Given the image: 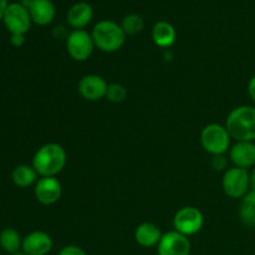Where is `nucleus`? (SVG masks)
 Instances as JSON below:
<instances>
[{
	"instance_id": "f03ea898",
	"label": "nucleus",
	"mask_w": 255,
	"mask_h": 255,
	"mask_svg": "<svg viewBox=\"0 0 255 255\" xmlns=\"http://www.w3.org/2000/svg\"><path fill=\"white\" fill-rule=\"evenodd\" d=\"M226 128L237 141L255 139V107L239 106L228 115Z\"/></svg>"
},
{
	"instance_id": "5701e85b",
	"label": "nucleus",
	"mask_w": 255,
	"mask_h": 255,
	"mask_svg": "<svg viewBox=\"0 0 255 255\" xmlns=\"http://www.w3.org/2000/svg\"><path fill=\"white\" fill-rule=\"evenodd\" d=\"M59 255H87V253L77 246H66L60 251Z\"/></svg>"
},
{
	"instance_id": "a211bd4d",
	"label": "nucleus",
	"mask_w": 255,
	"mask_h": 255,
	"mask_svg": "<svg viewBox=\"0 0 255 255\" xmlns=\"http://www.w3.org/2000/svg\"><path fill=\"white\" fill-rule=\"evenodd\" d=\"M0 247L4 252L10 255L19 253L20 248L22 247L21 237L19 232L15 231L14 228H6L0 233Z\"/></svg>"
},
{
	"instance_id": "423d86ee",
	"label": "nucleus",
	"mask_w": 255,
	"mask_h": 255,
	"mask_svg": "<svg viewBox=\"0 0 255 255\" xmlns=\"http://www.w3.org/2000/svg\"><path fill=\"white\" fill-rule=\"evenodd\" d=\"M2 20L11 35L26 34L32 22L29 10L21 2H12V4L7 5Z\"/></svg>"
},
{
	"instance_id": "9d476101",
	"label": "nucleus",
	"mask_w": 255,
	"mask_h": 255,
	"mask_svg": "<svg viewBox=\"0 0 255 255\" xmlns=\"http://www.w3.org/2000/svg\"><path fill=\"white\" fill-rule=\"evenodd\" d=\"M62 193V187L55 177H41L35 184V197L45 206L56 203Z\"/></svg>"
},
{
	"instance_id": "b1692460",
	"label": "nucleus",
	"mask_w": 255,
	"mask_h": 255,
	"mask_svg": "<svg viewBox=\"0 0 255 255\" xmlns=\"http://www.w3.org/2000/svg\"><path fill=\"white\" fill-rule=\"evenodd\" d=\"M212 167H213L216 171H223L227 167V159L223 154H217V156H213L211 162Z\"/></svg>"
},
{
	"instance_id": "6ab92c4d",
	"label": "nucleus",
	"mask_w": 255,
	"mask_h": 255,
	"mask_svg": "<svg viewBox=\"0 0 255 255\" xmlns=\"http://www.w3.org/2000/svg\"><path fill=\"white\" fill-rule=\"evenodd\" d=\"M36 176L37 172L35 171L34 167L26 166V164H20V166H17L12 171L11 179L15 186L20 187V188H26V187L35 183Z\"/></svg>"
},
{
	"instance_id": "dca6fc26",
	"label": "nucleus",
	"mask_w": 255,
	"mask_h": 255,
	"mask_svg": "<svg viewBox=\"0 0 255 255\" xmlns=\"http://www.w3.org/2000/svg\"><path fill=\"white\" fill-rule=\"evenodd\" d=\"M162 236L163 234L161 233L158 227L149 222L139 224L134 231V239L143 248H152V247L158 246Z\"/></svg>"
},
{
	"instance_id": "cd10ccee",
	"label": "nucleus",
	"mask_w": 255,
	"mask_h": 255,
	"mask_svg": "<svg viewBox=\"0 0 255 255\" xmlns=\"http://www.w3.org/2000/svg\"><path fill=\"white\" fill-rule=\"evenodd\" d=\"M251 188L252 191H255V168L253 169L251 174Z\"/></svg>"
},
{
	"instance_id": "c85d7f7f",
	"label": "nucleus",
	"mask_w": 255,
	"mask_h": 255,
	"mask_svg": "<svg viewBox=\"0 0 255 255\" xmlns=\"http://www.w3.org/2000/svg\"><path fill=\"white\" fill-rule=\"evenodd\" d=\"M11 255H27V254H25L24 252H22V253H15V254H11Z\"/></svg>"
},
{
	"instance_id": "9b49d317",
	"label": "nucleus",
	"mask_w": 255,
	"mask_h": 255,
	"mask_svg": "<svg viewBox=\"0 0 255 255\" xmlns=\"http://www.w3.org/2000/svg\"><path fill=\"white\" fill-rule=\"evenodd\" d=\"M107 89V82L99 75H86L79 82L80 95L89 101H97L106 97Z\"/></svg>"
},
{
	"instance_id": "a878e982",
	"label": "nucleus",
	"mask_w": 255,
	"mask_h": 255,
	"mask_svg": "<svg viewBox=\"0 0 255 255\" xmlns=\"http://www.w3.org/2000/svg\"><path fill=\"white\" fill-rule=\"evenodd\" d=\"M248 92H249V96L253 99V101H255V75L251 79L248 84Z\"/></svg>"
},
{
	"instance_id": "f3484780",
	"label": "nucleus",
	"mask_w": 255,
	"mask_h": 255,
	"mask_svg": "<svg viewBox=\"0 0 255 255\" xmlns=\"http://www.w3.org/2000/svg\"><path fill=\"white\" fill-rule=\"evenodd\" d=\"M152 39L159 47H169L176 41V30L168 21H158L152 29Z\"/></svg>"
},
{
	"instance_id": "4468645a",
	"label": "nucleus",
	"mask_w": 255,
	"mask_h": 255,
	"mask_svg": "<svg viewBox=\"0 0 255 255\" xmlns=\"http://www.w3.org/2000/svg\"><path fill=\"white\" fill-rule=\"evenodd\" d=\"M31 21L36 25H49L55 17V6L50 0H32L27 7Z\"/></svg>"
},
{
	"instance_id": "412c9836",
	"label": "nucleus",
	"mask_w": 255,
	"mask_h": 255,
	"mask_svg": "<svg viewBox=\"0 0 255 255\" xmlns=\"http://www.w3.org/2000/svg\"><path fill=\"white\" fill-rule=\"evenodd\" d=\"M121 26L126 35H136L142 31V29L144 26V22L143 19L139 15L128 14L127 16L124 17Z\"/></svg>"
},
{
	"instance_id": "4be33fe9",
	"label": "nucleus",
	"mask_w": 255,
	"mask_h": 255,
	"mask_svg": "<svg viewBox=\"0 0 255 255\" xmlns=\"http://www.w3.org/2000/svg\"><path fill=\"white\" fill-rule=\"evenodd\" d=\"M106 97L111 102L115 104H120V102H124L127 97V90L124 85L121 84H111L109 85V89H107Z\"/></svg>"
},
{
	"instance_id": "f257e3e1",
	"label": "nucleus",
	"mask_w": 255,
	"mask_h": 255,
	"mask_svg": "<svg viewBox=\"0 0 255 255\" xmlns=\"http://www.w3.org/2000/svg\"><path fill=\"white\" fill-rule=\"evenodd\" d=\"M66 164V152L60 144L46 143L32 158V167L41 177H55Z\"/></svg>"
},
{
	"instance_id": "aec40b11",
	"label": "nucleus",
	"mask_w": 255,
	"mask_h": 255,
	"mask_svg": "<svg viewBox=\"0 0 255 255\" xmlns=\"http://www.w3.org/2000/svg\"><path fill=\"white\" fill-rule=\"evenodd\" d=\"M239 217L246 226L255 228V191H251L243 197L239 208Z\"/></svg>"
},
{
	"instance_id": "f8f14e48",
	"label": "nucleus",
	"mask_w": 255,
	"mask_h": 255,
	"mask_svg": "<svg viewBox=\"0 0 255 255\" xmlns=\"http://www.w3.org/2000/svg\"><path fill=\"white\" fill-rule=\"evenodd\" d=\"M52 239L47 233L35 231L22 239V252L27 255H46L52 249Z\"/></svg>"
},
{
	"instance_id": "2eb2a0df",
	"label": "nucleus",
	"mask_w": 255,
	"mask_h": 255,
	"mask_svg": "<svg viewBox=\"0 0 255 255\" xmlns=\"http://www.w3.org/2000/svg\"><path fill=\"white\" fill-rule=\"evenodd\" d=\"M94 16V10L87 2H76L67 11V22L75 30H82L90 24Z\"/></svg>"
},
{
	"instance_id": "39448f33",
	"label": "nucleus",
	"mask_w": 255,
	"mask_h": 255,
	"mask_svg": "<svg viewBox=\"0 0 255 255\" xmlns=\"http://www.w3.org/2000/svg\"><path fill=\"white\" fill-rule=\"evenodd\" d=\"M222 186L224 193L231 198H243L251 187V174L239 167L229 168L224 172Z\"/></svg>"
},
{
	"instance_id": "6e6552de",
	"label": "nucleus",
	"mask_w": 255,
	"mask_h": 255,
	"mask_svg": "<svg viewBox=\"0 0 255 255\" xmlns=\"http://www.w3.org/2000/svg\"><path fill=\"white\" fill-rule=\"evenodd\" d=\"M92 35L85 30H74L66 39V49L70 56L76 61H86L94 51Z\"/></svg>"
},
{
	"instance_id": "ddd939ff",
	"label": "nucleus",
	"mask_w": 255,
	"mask_h": 255,
	"mask_svg": "<svg viewBox=\"0 0 255 255\" xmlns=\"http://www.w3.org/2000/svg\"><path fill=\"white\" fill-rule=\"evenodd\" d=\"M234 166L247 169L255 164V143L253 141H238L229 152Z\"/></svg>"
},
{
	"instance_id": "393cba45",
	"label": "nucleus",
	"mask_w": 255,
	"mask_h": 255,
	"mask_svg": "<svg viewBox=\"0 0 255 255\" xmlns=\"http://www.w3.org/2000/svg\"><path fill=\"white\" fill-rule=\"evenodd\" d=\"M10 42H11V45H14V46L20 47L25 44V36L20 34H14L10 36Z\"/></svg>"
},
{
	"instance_id": "20e7f679",
	"label": "nucleus",
	"mask_w": 255,
	"mask_h": 255,
	"mask_svg": "<svg viewBox=\"0 0 255 255\" xmlns=\"http://www.w3.org/2000/svg\"><path fill=\"white\" fill-rule=\"evenodd\" d=\"M231 134L226 127L217 124H211L203 128L201 133V142L208 153L217 156L224 154L231 146Z\"/></svg>"
},
{
	"instance_id": "0eeeda50",
	"label": "nucleus",
	"mask_w": 255,
	"mask_h": 255,
	"mask_svg": "<svg viewBox=\"0 0 255 255\" xmlns=\"http://www.w3.org/2000/svg\"><path fill=\"white\" fill-rule=\"evenodd\" d=\"M204 223L202 212L194 207H183L176 213L173 226L178 233L189 237L198 233Z\"/></svg>"
},
{
	"instance_id": "1a4fd4ad",
	"label": "nucleus",
	"mask_w": 255,
	"mask_h": 255,
	"mask_svg": "<svg viewBox=\"0 0 255 255\" xmlns=\"http://www.w3.org/2000/svg\"><path fill=\"white\" fill-rule=\"evenodd\" d=\"M158 255H189L191 254V242L188 237L178 233L177 231L168 232L162 236L158 246Z\"/></svg>"
},
{
	"instance_id": "bb28decb",
	"label": "nucleus",
	"mask_w": 255,
	"mask_h": 255,
	"mask_svg": "<svg viewBox=\"0 0 255 255\" xmlns=\"http://www.w3.org/2000/svg\"><path fill=\"white\" fill-rule=\"evenodd\" d=\"M7 0H0V20L4 17L5 11H6V7H7Z\"/></svg>"
},
{
	"instance_id": "7ed1b4c3",
	"label": "nucleus",
	"mask_w": 255,
	"mask_h": 255,
	"mask_svg": "<svg viewBox=\"0 0 255 255\" xmlns=\"http://www.w3.org/2000/svg\"><path fill=\"white\" fill-rule=\"evenodd\" d=\"M95 46L105 52H115L124 46L126 34L121 25L111 20H102L95 25L91 32Z\"/></svg>"
}]
</instances>
